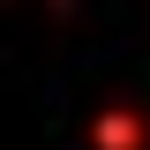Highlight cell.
<instances>
[{
    "mask_svg": "<svg viewBox=\"0 0 150 150\" xmlns=\"http://www.w3.org/2000/svg\"><path fill=\"white\" fill-rule=\"evenodd\" d=\"M83 135H90V150H150V112L143 105H98Z\"/></svg>",
    "mask_w": 150,
    "mask_h": 150,
    "instance_id": "obj_1",
    "label": "cell"
}]
</instances>
